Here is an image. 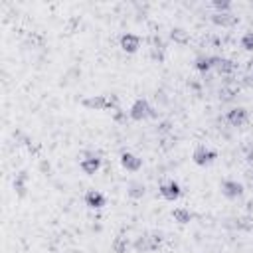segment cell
Returning a JSON list of instances; mask_svg holds the SVG:
<instances>
[{"label": "cell", "mask_w": 253, "mask_h": 253, "mask_svg": "<svg viewBox=\"0 0 253 253\" xmlns=\"http://www.w3.org/2000/svg\"><path fill=\"white\" fill-rule=\"evenodd\" d=\"M145 192H147L145 184L143 182H137V180L126 186V194H129V198H133V200H141L145 196Z\"/></svg>", "instance_id": "cell-15"}, {"label": "cell", "mask_w": 253, "mask_h": 253, "mask_svg": "<svg viewBox=\"0 0 253 253\" xmlns=\"http://www.w3.org/2000/svg\"><path fill=\"white\" fill-rule=\"evenodd\" d=\"M160 194H162L166 200H172V202H174V200H178V198L182 196V190H180V184L172 180V182H166V184L160 186Z\"/></svg>", "instance_id": "cell-12"}, {"label": "cell", "mask_w": 253, "mask_h": 253, "mask_svg": "<svg viewBox=\"0 0 253 253\" xmlns=\"http://www.w3.org/2000/svg\"><path fill=\"white\" fill-rule=\"evenodd\" d=\"M225 119H227V123H229L231 126H241V125L247 121V111H245L243 107H233V109L227 111Z\"/></svg>", "instance_id": "cell-8"}, {"label": "cell", "mask_w": 253, "mask_h": 253, "mask_svg": "<svg viewBox=\"0 0 253 253\" xmlns=\"http://www.w3.org/2000/svg\"><path fill=\"white\" fill-rule=\"evenodd\" d=\"M105 196L99 192V190H89L87 194H85V204H87V208H91V210H99V208H103L105 206Z\"/></svg>", "instance_id": "cell-13"}, {"label": "cell", "mask_w": 253, "mask_h": 253, "mask_svg": "<svg viewBox=\"0 0 253 253\" xmlns=\"http://www.w3.org/2000/svg\"><path fill=\"white\" fill-rule=\"evenodd\" d=\"M194 65H196L198 71L206 73V71H210L216 65V56H198L196 62H194Z\"/></svg>", "instance_id": "cell-14"}, {"label": "cell", "mask_w": 253, "mask_h": 253, "mask_svg": "<svg viewBox=\"0 0 253 253\" xmlns=\"http://www.w3.org/2000/svg\"><path fill=\"white\" fill-rule=\"evenodd\" d=\"M81 105L91 111H105V109H109V97L107 95H91V97L83 99Z\"/></svg>", "instance_id": "cell-3"}, {"label": "cell", "mask_w": 253, "mask_h": 253, "mask_svg": "<svg viewBox=\"0 0 253 253\" xmlns=\"http://www.w3.org/2000/svg\"><path fill=\"white\" fill-rule=\"evenodd\" d=\"M141 48V38L137 34H123L121 36V50L126 52V54H135L137 50Z\"/></svg>", "instance_id": "cell-4"}, {"label": "cell", "mask_w": 253, "mask_h": 253, "mask_svg": "<svg viewBox=\"0 0 253 253\" xmlns=\"http://www.w3.org/2000/svg\"><path fill=\"white\" fill-rule=\"evenodd\" d=\"M249 176V184H251V188H253V174H247Z\"/></svg>", "instance_id": "cell-28"}, {"label": "cell", "mask_w": 253, "mask_h": 253, "mask_svg": "<svg viewBox=\"0 0 253 253\" xmlns=\"http://www.w3.org/2000/svg\"><path fill=\"white\" fill-rule=\"evenodd\" d=\"M170 40L174 44H180V46H186L190 42V34L184 30V28H172L170 30Z\"/></svg>", "instance_id": "cell-16"}, {"label": "cell", "mask_w": 253, "mask_h": 253, "mask_svg": "<svg viewBox=\"0 0 253 253\" xmlns=\"http://www.w3.org/2000/svg\"><path fill=\"white\" fill-rule=\"evenodd\" d=\"M241 48L245 52H253V32H247L241 36Z\"/></svg>", "instance_id": "cell-23"}, {"label": "cell", "mask_w": 253, "mask_h": 253, "mask_svg": "<svg viewBox=\"0 0 253 253\" xmlns=\"http://www.w3.org/2000/svg\"><path fill=\"white\" fill-rule=\"evenodd\" d=\"M216 153L212 151V149H206V147H198L196 151H194V155H192V160L198 164V166H208V164H212L214 160H216Z\"/></svg>", "instance_id": "cell-2"}, {"label": "cell", "mask_w": 253, "mask_h": 253, "mask_svg": "<svg viewBox=\"0 0 253 253\" xmlns=\"http://www.w3.org/2000/svg\"><path fill=\"white\" fill-rule=\"evenodd\" d=\"M151 56H153V60H155V62H158V63H160V62L164 60V50L153 48V50H151Z\"/></svg>", "instance_id": "cell-24"}, {"label": "cell", "mask_w": 253, "mask_h": 253, "mask_svg": "<svg viewBox=\"0 0 253 253\" xmlns=\"http://www.w3.org/2000/svg\"><path fill=\"white\" fill-rule=\"evenodd\" d=\"M221 194L225 198H239L243 194V184L237 182V180H223L221 182Z\"/></svg>", "instance_id": "cell-5"}, {"label": "cell", "mask_w": 253, "mask_h": 253, "mask_svg": "<svg viewBox=\"0 0 253 253\" xmlns=\"http://www.w3.org/2000/svg\"><path fill=\"white\" fill-rule=\"evenodd\" d=\"M160 243H162V233L160 231L149 233V247H151V251H157L160 247Z\"/></svg>", "instance_id": "cell-21"}, {"label": "cell", "mask_w": 253, "mask_h": 253, "mask_svg": "<svg viewBox=\"0 0 253 253\" xmlns=\"http://www.w3.org/2000/svg\"><path fill=\"white\" fill-rule=\"evenodd\" d=\"M172 218H174V221H178V223H190L192 221V212L190 210H186V208H176L174 212H172Z\"/></svg>", "instance_id": "cell-18"}, {"label": "cell", "mask_w": 253, "mask_h": 253, "mask_svg": "<svg viewBox=\"0 0 253 253\" xmlns=\"http://www.w3.org/2000/svg\"><path fill=\"white\" fill-rule=\"evenodd\" d=\"M170 126H172V125H170L168 121H164V123L158 125V131H160V133H168V131H170Z\"/></svg>", "instance_id": "cell-25"}, {"label": "cell", "mask_w": 253, "mask_h": 253, "mask_svg": "<svg viewBox=\"0 0 253 253\" xmlns=\"http://www.w3.org/2000/svg\"><path fill=\"white\" fill-rule=\"evenodd\" d=\"M133 247H135V251H137V253L151 251V247H149V235H147V233H145V235H139V237H137V241L133 243Z\"/></svg>", "instance_id": "cell-20"}, {"label": "cell", "mask_w": 253, "mask_h": 253, "mask_svg": "<svg viewBox=\"0 0 253 253\" xmlns=\"http://www.w3.org/2000/svg\"><path fill=\"white\" fill-rule=\"evenodd\" d=\"M212 22L216 24V26H221V28H231V26H235L237 24V16L235 14H231V12H214L212 14Z\"/></svg>", "instance_id": "cell-7"}, {"label": "cell", "mask_w": 253, "mask_h": 253, "mask_svg": "<svg viewBox=\"0 0 253 253\" xmlns=\"http://www.w3.org/2000/svg\"><path fill=\"white\" fill-rule=\"evenodd\" d=\"M245 160H247V164H249V166H253V149H249V151H247Z\"/></svg>", "instance_id": "cell-26"}, {"label": "cell", "mask_w": 253, "mask_h": 253, "mask_svg": "<svg viewBox=\"0 0 253 253\" xmlns=\"http://www.w3.org/2000/svg\"><path fill=\"white\" fill-rule=\"evenodd\" d=\"M153 107H151V103L147 101V99H137L135 103H133V107H131V111H129V117L133 119V121H145V119H149L151 115H153Z\"/></svg>", "instance_id": "cell-1"}, {"label": "cell", "mask_w": 253, "mask_h": 253, "mask_svg": "<svg viewBox=\"0 0 253 253\" xmlns=\"http://www.w3.org/2000/svg\"><path fill=\"white\" fill-rule=\"evenodd\" d=\"M121 164H123L125 170L137 172V170H141L143 160H141L137 155H133V153H123V155H121Z\"/></svg>", "instance_id": "cell-6"}, {"label": "cell", "mask_w": 253, "mask_h": 253, "mask_svg": "<svg viewBox=\"0 0 253 253\" xmlns=\"http://www.w3.org/2000/svg\"><path fill=\"white\" fill-rule=\"evenodd\" d=\"M239 93V89H237V85H221V89H220V99L221 101H231L235 95Z\"/></svg>", "instance_id": "cell-19"}, {"label": "cell", "mask_w": 253, "mask_h": 253, "mask_svg": "<svg viewBox=\"0 0 253 253\" xmlns=\"http://www.w3.org/2000/svg\"><path fill=\"white\" fill-rule=\"evenodd\" d=\"M28 180H30V176H28V172H26V170H20V172L14 176L12 186H14V192H16L20 198H24V196H26V192H28Z\"/></svg>", "instance_id": "cell-10"}, {"label": "cell", "mask_w": 253, "mask_h": 253, "mask_svg": "<svg viewBox=\"0 0 253 253\" xmlns=\"http://www.w3.org/2000/svg\"><path fill=\"white\" fill-rule=\"evenodd\" d=\"M216 71L220 73V75H225V77H229V75H233V71L237 69V65L231 62V60H225V58H218L216 56Z\"/></svg>", "instance_id": "cell-11"}, {"label": "cell", "mask_w": 253, "mask_h": 253, "mask_svg": "<svg viewBox=\"0 0 253 253\" xmlns=\"http://www.w3.org/2000/svg\"><path fill=\"white\" fill-rule=\"evenodd\" d=\"M111 247H113L115 253H126V251H129V247H131V241H129V237H125V235H117L113 239Z\"/></svg>", "instance_id": "cell-17"}, {"label": "cell", "mask_w": 253, "mask_h": 253, "mask_svg": "<svg viewBox=\"0 0 253 253\" xmlns=\"http://www.w3.org/2000/svg\"><path fill=\"white\" fill-rule=\"evenodd\" d=\"M40 168H42V170H44V172H46V170H50V164H48V162H46V160H44V162H42V164H40Z\"/></svg>", "instance_id": "cell-27"}, {"label": "cell", "mask_w": 253, "mask_h": 253, "mask_svg": "<svg viewBox=\"0 0 253 253\" xmlns=\"http://www.w3.org/2000/svg\"><path fill=\"white\" fill-rule=\"evenodd\" d=\"M212 6L216 8V12H231V2L229 0H214L212 2Z\"/></svg>", "instance_id": "cell-22"}, {"label": "cell", "mask_w": 253, "mask_h": 253, "mask_svg": "<svg viewBox=\"0 0 253 253\" xmlns=\"http://www.w3.org/2000/svg\"><path fill=\"white\" fill-rule=\"evenodd\" d=\"M79 166H81V170L85 172V174H95L99 168H101V158L97 157V155H87L81 162H79Z\"/></svg>", "instance_id": "cell-9"}]
</instances>
